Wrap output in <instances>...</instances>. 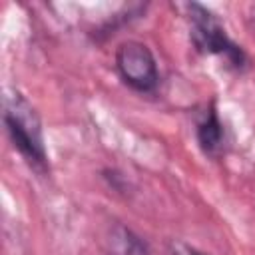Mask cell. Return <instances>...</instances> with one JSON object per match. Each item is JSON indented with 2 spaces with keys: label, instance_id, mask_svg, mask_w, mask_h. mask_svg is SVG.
<instances>
[{
  "label": "cell",
  "instance_id": "6",
  "mask_svg": "<svg viewBox=\"0 0 255 255\" xmlns=\"http://www.w3.org/2000/svg\"><path fill=\"white\" fill-rule=\"evenodd\" d=\"M167 255H203L201 251H197L195 247L183 243V241H171L169 243V251Z\"/></svg>",
  "mask_w": 255,
  "mask_h": 255
},
{
  "label": "cell",
  "instance_id": "1",
  "mask_svg": "<svg viewBox=\"0 0 255 255\" xmlns=\"http://www.w3.org/2000/svg\"><path fill=\"white\" fill-rule=\"evenodd\" d=\"M4 126L22 157L36 171L44 173L48 167V155L42 137V124L30 102L18 92L6 96L4 100Z\"/></svg>",
  "mask_w": 255,
  "mask_h": 255
},
{
  "label": "cell",
  "instance_id": "4",
  "mask_svg": "<svg viewBox=\"0 0 255 255\" xmlns=\"http://www.w3.org/2000/svg\"><path fill=\"white\" fill-rule=\"evenodd\" d=\"M104 251L108 255H149V245L133 229L116 221L106 229Z\"/></svg>",
  "mask_w": 255,
  "mask_h": 255
},
{
  "label": "cell",
  "instance_id": "5",
  "mask_svg": "<svg viewBox=\"0 0 255 255\" xmlns=\"http://www.w3.org/2000/svg\"><path fill=\"white\" fill-rule=\"evenodd\" d=\"M195 137L199 147L207 153V155H217L223 147V139H225V129L223 124L215 112L213 106L207 108V112L203 114V118L197 122L195 126Z\"/></svg>",
  "mask_w": 255,
  "mask_h": 255
},
{
  "label": "cell",
  "instance_id": "2",
  "mask_svg": "<svg viewBox=\"0 0 255 255\" xmlns=\"http://www.w3.org/2000/svg\"><path fill=\"white\" fill-rule=\"evenodd\" d=\"M189 16H191V40L197 50L207 54L223 56L233 68L245 66V52L241 46H237L223 30V26L217 22V18L201 4H187Z\"/></svg>",
  "mask_w": 255,
  "mask_h": 255
},
{
  "label": "cell",
  "instance_id": "7",
  "mask_svg": "<svg viewBox=\"0 0 255 255\" xmlns=\"http://www.w3.org/2000/svg\"><path fill=\"white\" fill-rule=\"evenodd\" d=\"M249 24H251V30H253V34H255V6H253L251 12H249Z\"/></svg>",
  "mask_w": 255,
  "mask_h": 255
},
{
  "label": "cell",
  "instance_id": "3",
  "mask_svg": "<svg viewBox=\"0 0 255 255\" xmlns=\"http://www.w3.org/2000/svg\"><path fill=\"white\" fill-rule=\"evenodd\" d=\"M120 78L139 94L155 92L159 84V70L151 50L137 40L122 42L114 56Z\"/></svg>",
  "mask_w": 255,
  "mask_h": 255
}]
</instances>
